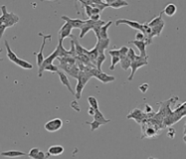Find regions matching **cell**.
Masks as SVG:
<instances>
[{"mask_svg": "<svg viewBox=\"0 0 186 159\" xmlns=\"http://www.w3.org/2000/svg\"><path fill=\"white\" fill-rule=\"evenodd\" d=\"M85 86L86 85L84 84V83H83L82 81H80V80H78L77 87H76V92H75V96H76V98H77V100H80V98H81L83 90H84Z\"/></svg>", "mask_w": 186, "mask_h": 159, "instance_id": "7402d4cb", "label": "cell"}, {"mask_svg": "<svg viewBox=\"0 0 186 159\" xmlns=\"http://www.w3.org/2000/svg\"><path fill=\"white\" fill-rule=\"evenodd\" d=\"M148 87H149V85H148V84H146V83H144V84L140 85V86L138 87V90H139L140 92H141L142 94H145V93L147 92V90H148Z\"/></svg>", "mask_w": 186, "mask_h": 159, "instance_id": "e575fe53", "label": "cell"}, {"mask_svg": "<svg viewBox=\"0 0 186 159\" xmlns=\"http://www.w3.org/2000/svg\"><path fill=\"white\" fill-rule=\"evenodd\" d=\"M95 111H96V109L93 108H89V109H88V113H89V115H92V116H94V115H95Z\"/></svg>", "mask_w": 186, "mask_h": 159, "instance_id": "b9f144b4", "label": "cell"}, {"mask_svg": "<svg viewBox=\"0 0 186 159\" xmlns=\"http://www.w3.org/2000/svg\"><path fill=\"white\" fill-rule=\"evenodd\" d=\"M58 50H57V48H56V50L52 53L51 55H49L47 58H45L44 59V61L43 63L41 64V66L39 67V72H38V76H39V78H42V76H43V72H44V69L46 68L48 65H51V64H53V62H54V60L58 58Z\"/></svg>", "mask_w": 186, "mask_h": 159, "instance_id": "5b68a950", "label": "cell"}, {"mask_svg": "<svg viewBox=\"0 0 186 159\" xmlns=\"http://www.w3.org/2000/svg\"><path fill=\"white\" fill-rule=\"evenodd\" d=\"M94 120H97V122H101L102 125H105V124H107L109 122H111V119H107L106 117L104 116V115L101 112L100 108L98 109H96V111H95V115H94Z\"/></svg>", "mask_w": 186, "mask_h": 159, "instance_id": "e0dca14e", "label": "cell"}, {"mask_svg": "<svg viewBox=\"0 0 186 159\" xmlns=\"http://www.w3.org/2000/svg\"><path fill=\"white\" fill-rule=\"evenodd\" d=\"M86 70L89 72V73L92 75L93 78H96L98 79V81L104 83V84H108V83H111V82H113L116 80V78L113 77V76H111V75H108L106 73H102V72H98L96 68H94V69H91L90 67H87Z\"/></svg>", "mask_w": 186, "mask_h": 159, "instance_id": "3957f363", "label": "cell"}, {"mask_svg": "<svg viewBox=\"0 0 186 159\" xmlns=\"http://www.w3.org/2000/svg\"><path fill=\"white\" fill-rule=\"evenodd\" d=\"M39 36H41L43 38V42H42V45H41V48H40V51L38 52V53H34V55L36 56V58H37V65L38 67H40L41 66V64L43 63L44 61V59H45V57H44V54H43V51H44V48L45 46H46V42H47V40L48 39H51V35H44L43 33H39Z\"/></svg>", "mask_w": 186, "mask_h": 159, "instance_id": "277c9868", "label": "cell"}, {"mask_svg": "<svg viewBox=\"0 0 186 159\" xmlns=\"http://www.w3.org/2000/svg\"><path fill=\"white\" fill-rule=\"evenodd\" d=\"M120 24H127L128 26H131V28L138 30V32L142 31V24H140L136 21H131V20H127V19H119V20L116 21V26H119Z\"/></svg>", "mask_w": 186, "mask_h": 159, "instance_id": "9c48e42d", "label": "cell"}, {"mask_svg": "<svg viewBox=\"0 0 186 159\" xmlns=\"http://www.w3.org/2000/svg\"><path fill=\"white\" fill-rule=\"evenodd\" d=\"M86 124H89V125H90L91 131H95V130H97L98 127L102 125V124L101 122H97V120H93L92 122H86Z\"/></svg>", "mask_w": 186, "mask_h": 159, "instance_id": "83f0119b", "label": "cell"}, {"mask_svg": "<svg viewBox=\"0 0 186 159\" xmlns=\"http://www.w3.org/2000/svg\"><path fill=\"white\" fill-rule=\"evenodd\" d=\"M144 117V113L142 112V111H140V109H138L135 108L134 111H131V113L127 115V118H134L136 122H141L142 118Z\"/></svg>", "mask_w": 186, "mask_h": 159, "instance_id": "5bb4252c", "label": "cell"}, {"mask_svg": "<svg viewBox=\"0 0 186 159\" xmlns=\"http://www.w3.org/2000/svg\"><path fill=\"white\" fill-rule=\"evenodd\" d=\"M107 3L109 7H112V8H115V9L128 6V3L127 1H123V0H113V1H107Z\"/></svg>", "mask_w": 186, "mask_h": 159, "instance_id": "ac0fdd59", "label": "cell"}, {"mask_svg": "<svg viewBox=\"0 0 186 159\" xmlns=\"http://www.w3.org/2000/svg\"><path fill=\"white\" fill-rule=\"evenodd\" d=\"M49 156H50V155L49 154H45L43 151H39V152H38V154L36 155V157L34 158V159H47Z\"/></svg>", "mask_w": 186, "mask_h": 159, "instance_id": "836d02e7", "label": "cell"}, {"mask_svg": "<svg viewBox=\"0 0 186 159\" xmlns=\"http://www.w3.org/2000/svg\"><path fill=\"white\" fill-rule=\"evenodd\" d=\"M2 15L0 16V20L2 21V23L4 24L7 28L13 27V26L19 22V16L13 12H8L5 5H2L1 7Z\"/></svg>", "mask_w": 186, "mask_h": 159, "instance_id": "7a4b0ae2", "label": "cell"}, {"mask_svg": "<svg viewBox=\"0 0 186 159\" xmlns=\"http://www.w3.org/2000/svg\"><path fill=\"white\" fill-rule=\"evenodd\" d=\"M57 74L59 75L60 81H61V83H62V85L65 86V87H67V89L69 90V92H70L72 94H73V96H75V90L72 89L71 83H70L69 79H68V77H67V75L64 73V72H62V71H58V72H57Z\"/></svg>", "mask_w": 186, "mask_h": 159, "instance_id": "7c38bea8", "label": "cell"}, {"mask_svg": "<svg viewBox=\"0 0 186 159\" xmlns=\"http://www.w3.org/2000/svg\"><path fill=\"white\" fill-rule=\"evenodd\" d=\"M127 51H128V48L126 47V46H123L120 49H119V52H120V60L123 59V58H124V57H127Z\"/></svg>", "mask_w": 186, "mask_h": 159, "instance_id": "4dcf8cb0", "label": "cell"}, {"mask_svg": "<svg viewBox=\"0 0 186 159\" xmlns=\"http://www.w3.org/2000/svg\"><path fill=\"white\" fill-rule=\"evenodd\" d=\"M120 63V58L119 57H112V64H111V67H109V69L112 71L115 70V68L116 66V64Z\"/></svg>", "mask_w": 186, "mask_h": 159, "instance_id": "d6a6232c", "label": "cell"}, {"mask_svg": "<svg viewBox=\"0 0 186 159\" xmlns=\"http://www.w3.org/2000/svg\"><path fill=\"white\" fill-rule=\"evenodd\" d=\"M120 66L121 68L124 70V71H127L130 69V67H131V60L127 58V57H124V58L123 59H120Z\"/></svg>", "mask_w": 186, "mask_h": 159, "instance_id": "484cf974", "label": "cell"}, {"mask_svg": "<svg viewBox=\"0 0 186 159\" xmlns=\"http://www.w3.org/2000/svg\"><path fill=\"white\" fill-rule=\"evenodd\" d=\"M148 62H147V59H140V60H134V62L131 63V76L127 78L128 81H132V79H134V75H135V72L138 71L139 68H141L143 66H146Z\"/></svg>", "mask_w": 186, "mask_h": 159, "instance_id": "8992f818", "label": "cell"}, {"mask_svg": "<svg viewBox=\"0 0 186 159\" xmlns=\"http://www.w3.org/2000/svg\"><path fill=\"white\" fill-rule=\"evenodd\" d=\"M102 11L97 7H92V15H98Z\"/></svg>", "mask_w": 186, "mask_h": 159, "instance_id": "60d3db41", "label": "cell"}, {"mask_svg": "<svg viewBox=\"0 0 186 159\" xmlns=\"http://www.w3.org/2000/svg\"><path fill=\"white\" fill-rule=\"evenodd\" d=\"M77 104H78L77 101H73V103H72V107H73V108H75L77 111H80V108L77 105Z\"/></svg>", "mask_w": 186, "mask_h": 159, "instance_id": "7bdbcfd3", "label": "cell"}, {"mask_svg": "<svg viewBox=\"0 0 186 159\" xmlns=\"http://www.w3.org/2000/svg\"><path fill=\"white\" fill-rule=\"evenodd\" d=\"M148 159H156V158H153V157H148Z\"/></svg>", "mask_w": 186, "mask_h": 159, "instance_id": "f6af8a7d", "label": "cell"}, {"mask_svg": "<svg viewBox=\"0 0 186 159\" xmlns=\"http://www.w3.org/2000/svg\"><path fill=\"white\" fill-rule=\"evenodd\" d=\"M1 52H2V49L0 50V54H1ZM0 61H1V58H0Z\"/></svg>", "mask_w": 186, "mask_h": 159, "instance_id": "7dc6e473", "label": "cell"}, {"mask_svg": "<svg viewBox=\"0 0 186 159\" xmlns=\"http://www.w3.org/2000/svg\"><path fill=\"white\" fill-rule=\"evenodd\" d=\"M174 135H175V130H174L172 127H170L169 129H168L167 136H168V137H170V138H173V137H174Z\"/></svg>", "mask_w": 186, "mask_h": 159, "instance_id": "f35d334b", "label": "cell"}, {"mask_svg": "<svg viewBox=\"0 0 186 159\" xmlns=\"http://www.w3.org/2000/svg\"><path fill=\"white\" fill-rule=\"evenodd\" d=\"M111 43V40L109 39H101L98 40L96 44V48L98 52V54L101 53H105V50L107 48H109V45Z\"/></svg>", "mask_w": 186, "mask_h": 159, "instance_id": "4fadbf2b", "label": "cell"}, {"mask_svg": "<svg viewBox=\"0 0 186 159\" xmlns=\"http://www.w3.org/2000/svg\"><path fill=\"white\" fill-rule=\"evenodd\" d=\"M90 20H92V21H98V20H101V15L98 14V15H92L90 18Z\"/></svg>", "mask_w": 186, "mask_h": 159, "instance_id": "ab89813d", "label": "cell"}, {"mask_svg": "<svg viewBox=\"0 0 186 159\" xmlns=\"http://www.w3.org/2000/svg\"><path fill=\"white\" fill-rule=\"evenodd\" d=\"M61 18L63 19L64 21L66 22V23L70 24L72 28H75V29H80L83 26V24L85 23V20H82V19H72L68 16H65V15H63V16H61Z\"/></svg>", "mask_w": 186, "mask_h": 159, "instance_id": "30bf717a", "label": "cell"}, {"mask_svg": "<svg viewBox=\"0 0 186 159\" xmlns=\"http://www.w3.org/2000/svg\"><path fill=\"white\" fill-rule=\"evenodd\" d=\"M40 151V149L38 148V147H33V148H31V150L29 151V153L27 154V156H29L30 158L34 159L36 157V155L38 154V152Z\"/></svg>", "mask_w": 186, "mask_h": 159, "instance_id": "f546056e", "label": "cell"}, {"mask_svg": "<svg viewBox=\"0 0 186 159\" xmlns=\"http://www.w3.org/2000/svg\"><path fill=\"white\" fill-rule=\"evenodd\" d=\"M162 14L163 13H162V11H161L160 14H159V16H157L156 18H153L150 22H148V23H147V26H148L149 28H152V27H155V26H157L159 24L163 23L164 21L162 20Z\"/></svg>", "mask_w": 186, "mask_h": 159, "instance_id": "cb8c5ba5", "label": "cell"}, {"mask_svg": "<svg viewBox=\"0 0 186 159\" xmlns=\"http://www.w3.org/2000/svg\"><path fill=\"white\" fill-rule=\"evenodd\" d=\"M127 57L131 60V62H134V60H135V57H136V54L134 53V49H132V48H128Z\"/></svg>", "mask_w": 186, "mask_h": 159, "instance_id": "f1b7e54d", "label": "cell"}, {"mask_svg": "<svg viewBox=\"0 0 186 159\" xmlns=\"http://www.w3.org/2000/svg\"><path fill=\"white\" fill-rule=\"evenodd\" d=\"M84 6H85V11H86L87 16L90 18L92 16V6H90V5H84Z\"/></svg>", "mask_w": 186, "mask_h": 159, "instance_id": "d590c367", "label": "cell"}, {"mask_svg": "<svg viewBox=\"0 0 186 159\" xmlns=\"http://www.w3.org/2000/svg\"><path fill=\"white\" fill-rule=\"evenodd\" d=\"M177 11V7L175 4H173V3H169L165 6V8L163 9L162 13H164L165 15H167L168 17H172L174 14L176 13Z\"/></svg>", "mask_w": 186, "mask_h": 159, "instance_id": "d6986e66", "label": "cell"}, {"mask_svg": "<svg viewBox=\"0 0 186 159\" xmlns=\"http://www.w3.org/2000/svg\"><path fill=\"white\" fill-rule=\"evenodd\" d=\"M2 156L4 157H9V158H17V157H20V156H26L25 152L23 151H19V150H9V151H5V152H2L1 153Z\"/></svg>", "mask_w": 186, "mask_h": 159, "instance_id": "9a60e30c", "label": "cell"}, {"mask_svg": "<svg viewBox=\"0 0 186 159\" xmlns=\"http://www.w3.org/2000/svg\"><path fill=\"white\" fill-rule=\"evenodd\" d=\"M144 108H145V112H151V111H152V108L149 107L148 104H145V105H144Z\"/></svg>", "mask_w": 186, "mask_h": 159, "instance_id": "ee69618b", "label": "cell"}, {"mask_svg": "<svg viewBox=\"0 0 186 159\" xmlns=\"http://www.w3.org/2000/svg\"><path fill=\"white\" fill-rule=\"evenodd\" d=\"M130 44H134V46L138 48V50L139 51V56L141 57L143 59H147L148 57H147V54H146V46L147 45L145 44L144 41H136V40H134V41H130L128 42Z\"/></svg>", "mask_w": 186, "mask_h": 159, "instance_id": "ba28073f", "label": "cell"}, {"mask_svg": "<svg viewBox=\"0 0 186 159\" xmlns=\"http://www.w3.org/2000/svg\"><path fill=\"white\" fill-rule=\"evenodd\" d=\"M72 30H73V28L71 27L70 24H68V23L64 24L62 27H61V29L59 30V35H60V39L59 40L64 41L65 38H68V37L72 38V37H73V36H72Z\"/></svg>", "mask_w": 186, "mask_h": 159, "instance_id": "8fae6325", "label": "cell"}, {"mask_svg": "<svg viewBox=\"0 0 186 159\" xmlns=\"http://www.w3.org/2000/svg\"><path fill=\"white\" fill-rule=\"evenodd\" d=\"M63 126V122L61 118H54L45 123V129L49 132H56Z\"/></svg>", "mask_w": 186, "mask_h": 159, "instance_id": "52a82bcc", "label": "cell"}, {"mask_svg": "<svg viewBox=\"0 0 186 159\" xmlns=\"http://www.w3.org/2000/svg\"><path fill=\"white\" fill-rule=\"evenodd\" d=\"M80 30H81V33H80V39H83V38L86 36V34L88 33L90 30H92V26H90L85 20V23L83 24V26L80 28Z\"/></svg>", "mask_w": 186, "mask_h": 159, "instance_id": "d4e9b609", "label": "cell"}, {"mask_svg": "<svg viewBox=\"0 0 186 159\" xmlns=\"http://www.w3.org/2000/svg\"><path fill=\"white\" fill-rule=\"evenodd\" d=\"M2 24H3V23H2V21H1V20H0V26H1Z\"/></svg>", "mask_w": 186, "mask_h": 159, "instance_id": "bcb514c9", "label": "cell"}, {"mask_svg": "<svg viewBox=\"0 0 186 159\" xmlns=\"http://www.w3.org/2000/svg\"><path fill=\"white\" fill-rule=\"evenodd\" d=\"M112 24H113V22L112 21H109L104 26H102V27H101V29H100V37H101V39H109L108 29L111 27Z\"/></svg>", "mask_w": 186, "mask_h": 159, "instance_id": "ffe728a7", "label": "cell"}, {"mask_svg": "<svg viewBox=\"0 0 186 159\" xmlns=\"http://www.w3.org/2000/svg\"><path fill=\"white\" fill-rule=\"evenodd\" d=\"M64 152V147L62 145H53L48 148V154L52 155V156H59V155L63 154Z\"/></svg>", "mask_w": 186, "mask_h": 159, "instance_id": "2e32d148", "label": "cell"}, {"mask_svg": "<svg viewBox=\"0 0 186 159\" xmlns=\"http://www.w3.org/2000/svg\"><path fill=\"white\" fill-rule=\"evenodd\" d=\"M4 44H5V48H6V51H7V58L9 59V61L14 63L15 65L21 67L22 69H25V70H31L32 69L33 65H32L31 63L25 61V60H22L20 58H18V56L15 54V53L12 50H11V47L9 46L8 41L5 40L4 41Z\"/></svg>", "mask_w": 186, "mask_h": 159, "instance_id": "6da1fadb", "label": "cell"}, {"mask_svg": "<svg viewBox=\"0 0 186 159\" xmlns=\"http://www.w3.org/2000/svg\"><path fill=\"white\" fill-rule=\"evenodd\" d=\"M109 54L112 57H119L120 58V52L119 50H116V49H113V50H109Z\"/></svg>", "mask_w": 186, "mask_h": 159, "instance_id": "8d00e7d4", "label": "cell"}, {"mask_svg": "<svg viewBox=\"0 0 186 159\" xmlns=\"http://www.w3.org/2000/svg\"><path fill=\"white\" fill-rule=\"evenodd\" d=\"M44 71H49V72H51V73H57V72L59 71V68L55 66L54 64H51V65H48L45 68Z\"/></svg>", "mask_w": 186, "mask_h": 159, "instance_id": "1f68e13d", "label": "cell"}, {"mask_svg": "<svg viewBox=\"0 0 186 159\" xmlns=\"http://www.w3.org/2000/svg\"><path fill=\"white\" fill-rule=\"evenodd\" d=\"M88 103L90 104V108H93L95 109H98V100L95 97H88Z\"/></svg>", "mask_w": 186, "mask_h": 159, "instance_id": "4316f807", "label": "cell"}, {"mask_svg": "<svg viewBox=\"0 0 186 159\" xmlns=\"http://www.w3.org/2000/svg\"><path fill=\"white\" fill-rule=\"evenodd\" d=\"M106 59H107V57H106L105 53H101V54H98L97 61H96V66H95L98 72H102V63L106 61Z\"/></svg>", "mask_w": 186, "mask_h": 159, "instance_id": "603a6c76", "label": "cell"}, {"mask_svg": "<svg viewBox=\"0 0 186 159\" xmlns=\"http://www.w3.org/2000/svg\"><path fill=\"white\" fill-rule=\"evenodd\" d=\"M135 40L136 41H144V35L141 32H138L135 35Z\"/></svg>", "mask_w": 186, "mask_h": 159, "instance_id": "74e56055", "label": "cell"}, {"mask_svg": "<svg viewBox=\"0 0 186 159\" xmlns=\"http://www.w3.org/2000/svg\"><path fill=\"white\" fill-rule=\"evenodd\" d=\"M163 28H164V22L161 24H159L155 27L151 28V33H150V38H153L155 36H160V34L162 32Z\"/></svg>", "mask_w": 186, "mask_h": 159, "instance_id": "44dd1931", "label": "cell"}]
</instances>
